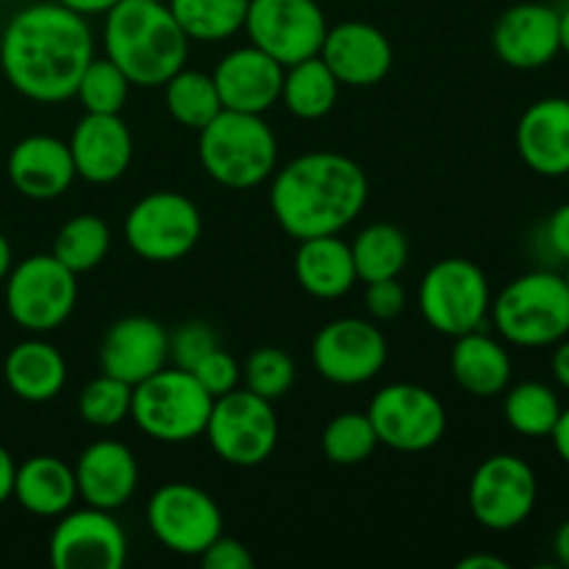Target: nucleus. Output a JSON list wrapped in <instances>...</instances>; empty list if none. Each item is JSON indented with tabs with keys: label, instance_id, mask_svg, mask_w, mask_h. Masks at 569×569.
I'll return each mask as SVG.
<instances>
[{
	"label": "nucleus",
	"instance_id": "7ed1b4c3",
	"mask_svg": "<svg viewBox=\"0 0 569 569\" xmlns=\"http://www.w3.org/2000/svg\"><path fill=\"white\" fill-rule=\"evenodd\" d=\"M103 50L131 87H164L189 59V39L159 0H120L103 14Z\"/></svg>",
	"mask_w": 569,
	"mask_h": 569
},
{
	"label": "nucleus",
	"instance_id": "0eeeda50",
	"mask_svg": "<svg viewBox=\"0 0 569 569\" xmlns=\"http://www.w3.org/2000/svg\"><path fill=\"white\" fill-rule=\"evenodd\" d=\"M422 320L442 337L478 331L492 309V287L476 261L450 256L426 270L417 292Z\"/></svg>",
	"mask_w": 569,
	"mask_h": 569
},
{
	"label": "nucleus",
	"instance_id": "cd10ccee",
	"mask_svg": "<svg viewBox=\"0 0 569 569\" xmlns=\"http://www.w3.org/2000/svg\"><path fill=\"white\" fill-rule=\"evenodd\" d=\"M11 498L33 517L56 520L70 511L78 500L76 470L59 456H31L17 465Z\"/></svg>",
	"mask_w": 569,
	"mask_h": 569
},
{
	"label": "nucleus",
	"instance_id": "a18cd8bd",
	"mask_svg": "<svg viewBox=\"0 0 569 569\" xmlns=\"http://www.w3.org/2000/svg\"><path fill=\"white\" fill-rule=\"evenodd\" d=\"M59 3L67 6L70 11H76V14L87 17V20H89V17L109 14V11L114 9L120 0H59Z\"/></svg>",
	"mask_w": 569,
	"mask_h": 569
},
{
	"label": "nucleus",
	"instance_id": "b1692460",
	"mask_svg": "<svg viewBox=\"0 0 569 569\" xmlns=\"http://www.w3.org/2000/svg\"><path fill=\"white\" fill-rule=\"evenodd\" d=\"M517 153L528 170L545 178L569 172V100L542 98L528 106L517 120Z\"/></svg>",
	"mask_w": 569,
	"mask_h": 569
},
{
	"label": "nucleus",
	"instance_id": "864d4df0",
	"mask_svg": "<svg viewBox=\"0 0 569 569\" xmlns=\"http://www.w3.org/2000/svg\"><path fill=\"white\" fill-rule=\"evenodd\" d=\"M565 281H567V287H569V264H567V272H565Z\"/></svg>",
	"mask_w": 569,
	"mask_h": 569
},
{
	"label": "nucleus",
	"instance_id": "f8f14e48",
	"mask_svg": "<svg viewBox=\"0 0 569 569\" xmlns=\"http://www.w3.org/2000/svg\"><path fill=\"white\" fill-rule=\"evenodd\" d=\"M389 361V342L370 317H339L326 322L311 339V365L317 376L337 387L376 381Z\"/></svg>",
	"mask_w": 569,
	"mask_h": 569
},
{
	"label": "nucleus",
	"instance_id": "5fc2aeb1",
	"mask_svg": "<svg viewBox=\"0 0 569 569\" xmlns=\"http://www.w3.org/2000/svg\"><path fill=\"white\" fill-rule=\"evenodd\" d=\"M159 3H167V0H159Z\"/></svg>",
	"mask_w": 569,
	"mask_h": 569
},
{
	"label": "nucleus",
	"instance_id": "e433bc0d",
	"mask_svg": "<svg viewBox=\"0 0 569 569\" xmlns=\"http://www.w3.org/2000/svg\"><path fill=\"white\" fill-rule=\"evenodd\" d=\"M131 383L100 372L78 395V415L92 428H114L131 417Z\"/></svg>",
	"mask_w": 569,
	"mask_h": 569
},
{
	"label": "nucleus",
	"instance_id": "de8ad7c7",
	"mask_svg": "<svg viewBox=\"0 0 569 569\" xmlns=\"http://www.w3.org/2000/svg\"><path fill=\"white\" fill-rule=\"evenodd\" d=\"M550 439H553V448L559 453V459L569 467V406L561 409L559 420H556L553 431H550Z\"/></svg>",
	"mask_w": 569,
	"mask_h": 569
},
{
	"label": "nucleus",
	"instance_id": "c03bdc74",
	"mask_svg": "<svg viewBox=\"0 0 569 569\" xmlns=\"http://www.w3.org/2000/svg\"><path fill=\"white\" fill-rule=\"evenodd\" d=\"M14 476H17L14 456L0 445V506H3L6 500H11V492H14Z\"/></svg>",
	"mask_w": 569,
	"mask_h": 569
},
{
	"label": "nucleus",
	"instance_id": "2eb2a0df",
	"mask_svg": "<svg viewBox=\"0 0 569 569\" xmlns=\"http://www.w3.org/2000/svg\"><path fill=\"white\" fill-rule=\"evenodd\" d=\"M150 533L170 553L198 559L222 533V511L206 489L187 481H170L148 500Z\"/></svg>",
	"mask_w": 569,
	"mask_h": 569
},
{
	"label": "nucleus",
	"instance_id": "393cba45",
	"mask_svg": "<svg viewBox=\"0 0 569 569\" xmlns=\"http://www.w3.org/2000/svg\"><path fill=\"white\" fill-rule=\"evenodd\" d=\"M450 372H453V381L472 398H498L511 387L515 367H511L503 339L478 328L453 339Z\"/></svg>",
	"mask_w": 569,
	"mask_h": 569
},
{
	"label": "nucleus",
	"instance_id": "c9c22d12",
	"mask_svg": "<svg viewBox=\"0 0 569 569\" xmlns=\"http://www.w3.org/2000/svg\"><path fill=\"white\" fill-rule=\"evenodd\" d=\"M131 94V81L126 72L109 59V56H94L78 81L76 98L81 100L87 114H120Z\"/></svg>",
	"mask_w": 569,
	"mask_h": 569
},
{
	"label": "nucleus",
	"instance_id": "412c9836",
	"mask_svg": "<svg viewBox=\"0 0 569 569\" xmlns=\"http://www.w3.org/2000/svg\"><path fill=\"white\" fill-rule=\"evenodd\" d=\"M76 176L94 187L114 183L131 170L133 137L120 114H83L70 139Z\"/></svg>",
	"mask_w": 569,
	"mask_h": 569
},
{
	"label": "nucleus",
	"instance_id": "39448f33",
	"mask_svg": "<svg viewBox=\"0 0 569 569\" xmlns=\"http://www.w3.org/2000/svg\"><path fill=\"white\" fill-rule=\"evenodd\" d=\"M492 326L515 348H550L569 337V287L565 276L533 270L506 283L492 298Z\"/></svg>",
	"mask_w": 569,
	"mask_h": 569
},
{
	"label": "nucleus",
	"instance_id": "79ce46f5",
	"mask_svg": "<svg viewBox=\"0 0 569 569\" xmlns=\"http://www.w3.org/2000/svg\"><path fill=\"white\" fill-rule=\"evenodd\" d=\"M198 559L206 569H253L256 565L250 550L239 539L226 537V533H220Z\"/></svg>",
	"mask_w": 569,
	"mask_h": 569
},
{
	"label": "nucleus",
	"instance_id": "f704fd0d",
	"mask_svg": "<svg viewBox=\"0 0 569 569\" xmlns=\"http://www.w3.org/2000/svg\"><path fill=\"white\" fill-rule=\"evenodd\" d=\"M320 445L331 465L356 467L376 453L378 437L367 411H342L322 428Z\"/></svg>",
	"mask_w": 569,
	"mask_h": 569
},
{
	"label": "nucleus",
	"instance_id": "1a4fd4ad",
	"mask_svg": "<svg viewBox=\"0 0 569 569\" xmlns=\"http://www.w3.org/2000/svg\"><path fill=\"white\" fill-rule=\"evenodd\" d=\"M122 237L133 256L150 264H172L198 248L203 214L192 198L172 189H156L128 209Z\"/></svg>",
	"mask_w": 569,
	"mask_h": 569
},
{
	"label": "nucleus",
	"instance_id": "3c124183",
	"mask_svg": "<svg viewBox=\"0 0 569 569\" xmlns=\"http://www.w3.org/2000/svg\"><path fill=\"white\" fill-rule=\"evenodd\" d=\"M11 267H14V250H11L9 237L0 231V283L6 281V276H9Z\"/></svg>",
	"mask_w": 569,
	"mask_h": 569
},
{
	"label": "nucleus",
	"instance_id": "09e8293b",
	"mask_svg": "<svg viewBox=\"0 0 569 569\" xmlns=\"http://www.w3.org/2000/svg\"><path fill=\"white\" fill-rule=\"evenodd\" d=\"M459 569H509V561L498 559V556H489V553H472L459 559Z\"/></svg>",
	"mask_w": 569,
	"mask_h": 569
},
{
	"label": "nucleus",
	"instance_id": "ea45409f",
	"mask_svg": "<svg viewBox=\"0 0 569 569\" xmlns=\"http://www.w3.org/2000/svg\"><path fill=\"white\" fill-rule=\"evenodd\" d=\"M189 372L198 378L200 387H203L211 398H222V395L233 392V389L242 383V365L222 348H214L209 356H203V359L194 365V370Z\"/></svg>",
	"mask_w": 569,
	"mask_h": 569
},
{
	"label": "nucleus",
	"instance_id": "72a5a7b5",
	"mask_svg": "<svg viewBox=\"0 0 569 569\" xmlns=\"http://www.w3.org/2000/svg\"><path fill=\"white\" fill-rule=\"evenodd\" d=\"M503 395V420L511 431L528 439L550 437L561 415V400L548 383L522 381Z\"/></svg>",
	"mask_w": 569,
	"mask_h": 569
},
{
	"label": "nucleus",
	"instance_id": "ddd939ff",
	"mask_svg": "<svg viewBox=\"0 0 569 569\" xmlns=\"http://www.w3.org/2000/svg\"><path fill=\"white\" fill-rule=\"evenodd\" d=\"M467 498L478 526L498 533L515 531L537 509V472L515 453L489 456L472 472Z\"/></svg>",
	"mask_w": 569,
	"mask_h": 569
},
{
	"label": "nucleus",
	"instance_id": "7c9ffc66",
	"mask_svg": "<svg viewBox=\"0 0 569 569\" xmlns=\"http://www.w3.org/2000/svg\"><path fill=\"white\" fill-rule=\"evenodd\" d=\"M189 42H226L244 28L250 0H167Z\"/></svg>",
	"mask_w": 569,
	"mask_h": 569
},
{
	"label": "nucleus",
	"instance_id": "a19ab883",
	"mask_svg": "<svg viewBox=\"0 0 569 569\" xmlns=\"http://www.w3.org/2000/svg\"><path fill=\"white\" fill-rule=\"evenodd\" d=\"M406 289L398 278H381V281L365 283V309L370 320L389 322L398 320L406 309Z\"/></svg>",
	"mask_w": 569,
	"mask_h": 569
},
{
	"label": "nucleus",
	"instance_id": "49530a36",
	"mask_svg": "<svg viewBox=\"0 0 569 569\" xmlns=\"http://www.w3.org/2000/svg\"><path fill=\"white\" fill-rule=\"evenodd\" d=\"M550 370H553L556 383L569 392V339L565 337L561 342H556L553 359H550Z\"/></svg>",
	"mask_w": 569,
	"mask_h": 569
},
{
	"label": "nucleus",
	"instance_id": "6ab92c4d",
	"mask_svg": "<svg viewBox=\"0 0 569 569\" xmlns=\"http://www.w3.org/2000/svg\"><path fill=\"white\" fill-rule=\"evenodd\" d=\"M98 359L106 376L137 387L170 365V331L153 317H120L103 333Z\"/></svg>",
	"mask_w": 569,
	"mask_h": 569
},
{
	"label": "nucleus",
	"instance_id": "5701e85b",
	"mask_svg": "<svg viewBox=\"0 0 569 569\" xmlns=\"http://www.w3.org/2000/svg\"><path fill=\"white\" fill-rule=\"evenodd\" d=\"M72 470L78 498L94 509L117 511L137 495L139 461L133 450L117 439H98L87 445Z\"/></svg>",
	"mask_w": 569,
	"mask_h": 569
},
{
	"label": "nucleus",
	"instance_id": "f03ea898",
	"mask_svg": "<svg viewBox=\"0 0 569 569\" xmlns=\"http://www.w3.org/2000/svg\"><path fill=\"white\" fill-rule=\"evenodd\" d=\"M270 181V211L295 242L342 233L359 220L370 198L367 172L337 150L295 156L272 172Z\"/></svg>",
	"mask_w": 569,
	"mask_h": 569
},
{
	"label": "nucleus",
	"instance_id": "20e7f679",
	"mask_svg": "<svg viewBox=\"0 0 569 569\" xmlns=\"http://www.w3.org/2000/svg\"><path fill=\"white\" fill-rule=\"evenodd\" d=\"M198 159L226 189H256L278 170V137L264 114L222 109L198 131Z\"/></svg>",
	"mask_w": 569,
	"mask_h": 569
},
{
	"label": "nucleus",
	"instance_id": "f3484780",
	"mask_svg": "<svg viewBox=\"0 0 569 569\" xmlns=\"http://www.w3.org/2000/svg\"><path fill=\"white\" fill-rule=\"evenodd\" d=\"M492 50L506 67L539 70L561 53L559 9L548 3H515L492 28Z\"/></svg>",
	"mask_w": 569,
	"mask_h": 569
},
{
	"label": "nucleus",
	"instance_id": "4468645a",
	"mask_svg": "<svg viewBox=\"0 0 569 569\" xmlns=\"http://www.w3.org/2000/svg\"><path fill=\"white\" fill-rule=\"evenodd\" d=\"M242 31L250 44L289 67L320 56L328 17L317 0H250Z\"/></svg>",
	"mask_w": 569,
	"mask_h": 569
},
{
	"label": "nucleus",
	"instance_id": "423d86ee",
	"mask_svg": "<svg viewBox=\"0 0 569 569\" xmlns=\"http://www.w3.org/2000/svg\"><path fill=\"white\" fill-rule=\"evenodd\" d=\"M211 406L214 398L192 372L167 365L133 387L131 420L156 442L187 445L203 437Z\"/></svg>",
	"mask_w": 569,
	"mask_h": 569
},
{
	"label": "nucleus",
	"instance_id": "2f4dec72",
	"mask_svg": "<svg viewBox=\"0 0 569 569\" xmlns=\"http://www.w3.org/2000/svg\"><path fill=\"white\" fill-rule=\"evenodd\" d=\"M161 89H164V106L170 117L189 131H200L222 111L211 72L181 67Z\"/></svg>",
	"mask_w": 569,
	"mask_h": 569
},
{
	"label": "nucleus",
	"instance_id": "dca6fc26",
	"mask_svg": "<svg viewBox=\"0 0 569 569\" xmlns=\"http://www.w3.org/2000/svg\"><path fill=\"white\" fill-rule=\"evenodd\" d=\"M56 520L48 539V559L56 569H122L128 561V537L114 511L83 503Z\"/></svg>",
	"mask_w": 569,
	"mask_h": 569
},
{
	"label": "nucleus",
	"instance_id": "bb28decb",
	"mask_svg": "<svg viewBox=\"0 0 569 569\" xmlns=\"http://www.w3.org/2000/svg\"><path fill=\"white\" fill-rule=\"evenodd\" d=\"M6 387L26 403H48L67 383V359L56 345L31 333L17 342L3 359Z\"/></svg>",
	"mask_w": 569,
	"mask_h": 569
},
{
	"label": "nucleus",
	"instance_id": "603ef678",
	"mask_svg": "<svg viewBox=\"0 0 569 569\" xmlns=\"http://www.w3.org/2000/svg\"><path fill=\"white\" fill-rule=\"evenodd\" d=\"M559 37H561V53L569 56V6L559 11Z\"/></svg>",
	"mask_w": 569,
	"mask_h": 569
},
{
	"label": "nucleus",
	"instance_id": "a878e982",
	"mask_svg": "<svg viewBox=\"0 0 569 569\" xmlns=\"http://www.w3.org/2000/svg\"><path fill=\"white\" fill-rule=\"evenodd\" d=\"M295 281L317 300L345 298L359 283L350 242L339 233L300 239L295 250Z\"/></svg>",
	"mask_w": 569,
	"mask_h": 569
},
{
	"label": "nucleus",
	"instance_id": "f257e3e1",
	"mask_svg": "<svg viewBox=\"0 0 569 569\" xmlns=\"http://www.w3.org/2000/svg\"><path fill=\"white\" fill-rule=\"evenodd\" d=\"M92 59V26L59 0L14 11L0 33V70L11 89L33 103L53 106L76 98Z\"/></svg>",
	"mask_w": 569,
	"mask_h": 569
},
{
	"label": "nucleus",
	"instance_id": "c85d7f7f",
	"mask_svg": "<svg viewBox=\"0 0 569 569\" xmlns=\"http://www.w3.org/2000/svg\"><path fill=\"white\" fill-rule=\"evenodd\" d=\"M342 83L320 56L283 67L281 103L298 120H322L333 111Z\"/></svg>",
	"mask_w": 569,
	"mask_h": 569
},
{
	"label": "nucleus",
	"instance_id": "c756f323",
	"mask_svg": "<svg viewBox=\"0 0 569 569\" xmlns=\"http://www.w3.org/2000/svg\"><path fill=\"white\" fill-rule=\"evenodd\" d=\"M350 253H353L356 276L361 283L400 278V272L409 264V239L392 222H372L356 233Z\"/></svg>",
	"mask_w": 569,
	"mask_h": 569
},
{
	"label": "nucleus",
	"instance_id": "473e14b6",
	"mask_svg": "<svg viewBox=\"0 0 569 569\" xmlns=\"http://www.w3.org/2000/svg\"><path fill=\"white\" fill-rule=\"evenodd\" d=\"M111 250V228L98 214H76L56 231L50 253L76 276L94 270Z\"/></svg>",
	"mask_w": 569,
	"mask_h": 569
},
{
	"label": "nucleus",
	"instance_id": "37998d69",
	"mask_svg": "<svg viewBox=\"0 0 569 569\" xmlns=\"http://www.w3.org/2000/svg\"><path fill=\"white\" fill-rule=\"evenodd\" d=\"M542 237L550 253L569 264V203H561L559 209L548 217Z\"/></svg>",
	"mask_w": 569,
	"mask_h": 569
},
{
	"label": "nucleus",
	"instance_id": "6e6d98bb",
	"mask_svg": "<svg viewBox=\"0 0 569 569\" xmlns=\"http://www.w3.org/2000/svg\"><path fill=\"white\" fill-rule=\"evenodd\" d=\"M567 178H569V172H567Z\"/></svg>",
	"mask_w": 569,
	"mask_h": 569
},
{
	"label": "nucleus",
	"instance_id": "9d476101",
	"mask_svg": "<svg viewBox=\"0 0 569 569\" xmlns=\"http://www.w3.org/2000/svg\"><path fill=\"white\" fill-rule=\"evenodd\" d=\"M278 433L281 426L270 400L237 387L233 392L214 398L203 437L209 439L217 459L239 470H250L276 453Z\"/></svg>",
	"mask_w": 569,
	"mask_h": 569
},
{
	"label": "nucleus",
	"instance_id": "4be33fe9",
	"mask_svg": "<svg viewBox=\"0 0 569 569\" xmlns=\"http://www.w3.org/2000/svg\"><path fill=\"white\" fill-rule=\"evenodd\" d=\"M9 181L22 198L56 200L76 183L70 144L53 133H31L22 137L6 159Z\"/></svg>",
	"mask_w": 569,
	"mask_h": 569
},
{
	"label": "nucleus",
	"instance_id": "a211bd4d",
	"mask_svg": "<svg viewBox=\"0 0 569 569\" xmlns=\"http://www.w3.org/2000/svg\"><path fill=\"white\" fill-rule=\"evenodd\" d=\"M320 59L342 87L367 89L381 83L395 64V50L387 33L372 22L348 20L328 26Z\"/></svg>",
	"mask_w": 569,
	"mask_h": 569
},
{
	"label": "nucleus",
	"instance_id": "9b49d317",
	"mask_svg": "<svg viewBox=\"0 0 569 569\" xmlns=\"http://www.w3.org/2000/svg\"><path fill=\"white\" fill-rule=\"evenodd\" d=\"M378 445L398 453H422L442 442L448 431L445 403L420 383L398 381L378 389L367 409Z\"/></svg>",
	"mask_w": 569,
	"mask_h": 569
},
{
	"label": "nucleus",
	"instance_id": "58836bf2",
	"mask_svg": "<svg viewBox=\"0 0 569 569\" xmlns=\"http://www.w3.org/2000/svg\"><path fill=\"white\" fill-rule=\"evenodd\" d=\"M214 348H220V337L203 320L181 322L170 333V361L176 367H181V370H194V365L203 356H209Z\"/></svg>",
	"mask_w": 569,
	"mask_h": 569
},
{
	"label": "nucleus",
	"instance_id": "8fccbe9b",
	"mask_svg": "<svg viewBox=\"0 0 569 569\" xmlns=\"http://www.w3.org/2000/svg\"><path fill=\"white\" fill-rule=\"evenodd\" d=\"M553 550H556V559H559V565L569 567V520L561 522L559 531H556Z\"/></svg>",
	"mask_w": 569,
	"mask_h": 569
},
{
	"label": "nucleus",
	"instance_id": "6e6552de",
	"mask_svg": "<svg viewBox=\"0 0 569 569\" xmlns=\"http://www.w3.org/2000/svg\"><path fill=\"white\" fill-rule=\"evenodd\" d=\"M3 300L17 328L42 337L64 326L76 311L78 276L53 253H33L9 270Z\"/></svg>",
	"mask_w": 569,
	"mask_h": 569
},
{
	"label": "nucleus",
	"instance_id": "aec40b11",
	"mask_svg": "<svg viewBox=\"0 0 569 569\" xmlns=\"http://www.w3.org/2000/svg\"><path fill=\"white\" fill-rule=\"evenodd\" d=\"M222 109L264 114L281 103L283 67L256 44L233 48L211 70Z\"/></svg>",
	"mask_w": 569,
	"mask_h": 569
},
{
	"label": "nucleus",
	"instance_id": "4c0bfd02",
	"mask_svg": "<svg viewBox=\"0 0 569 569\" xmlns=\"http://www.w3.org/2000/svg\"><path fill=\"white\" fill-rule=\"evenodd\" d=\"M242 383L244 389H250L253 395L276 403V400H281L295 383L292 356H289L287 350L276 348V345L256 348L242 365Z\"/></svg>",
	"mask_w": 569,
	"mask_h": 569
}]
</instances>
